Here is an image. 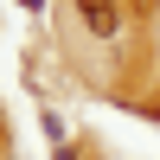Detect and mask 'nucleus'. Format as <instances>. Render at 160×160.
Here are the masks:
<instances>
[{"mask_svg":"<svg viewBox=\"0 0 160 160\" xmlns=\"http://www.w3.org/2000/svg\"><path fill=\"white\" fill-rule=\"evenodd\" d=\"M77 13H83V26L96 38H115V26H122V7L115 0H77Z\"/></svg>","mask_w":160,"mask_h":160,"instance_id":"nucleus-1","label":"nucleus"}]
</instances>
